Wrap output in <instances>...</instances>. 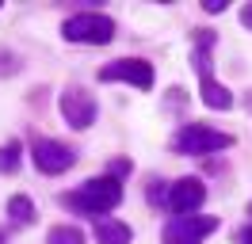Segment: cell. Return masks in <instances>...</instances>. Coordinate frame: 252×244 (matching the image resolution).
<instances>
[{
  "label": "cell",
  "instance_id": "1",
  "mask_svg": "<svg viewBox=\"0 0 252 244\" xmlns=\"http://www.w3.org/2000/svg\"><path fill=\"white\" fill-rule=\"evenodd\" d=\"M119 202H123V183L115 180V176L88 180V183H80L77 191H69V195H65V206L88 214V217H103V214L115 210Z\"/></svg>",
  "mask_w": 252,
  "mask_h": 244
},
{
  "label": "cell",
  "instance_id": "2",
  "mask_svg": "<svg viewBox=\"0 0 252 244\" xmlns=\"http://www.w3.org/2000/svg\"><path fill=\"white\" fill-rule=\"evenodd\" d=\"M233 137L221 134V130H210L203 122H188L180 126V134L172 137V149L176 152H188V156H203V152H218V149H229Z\"/></svg>",
  "mask_w": 252,
  "mask_h": 244
},
{
  "label": "cell",
  "instance_id": "3",
  "mask_svg": "<svg viewBox=\"0 0 252 244\" xmlns=\"http://www.w3.org/2000/svg\"><path fill=\"white\" fill-rule=\"evenodd\" d=\"M62 34L69 42H88V46H107L115 38V23L99 12H80L62 23Z\"/></svg>",
  "mask_w": 252,
  "mask_h": 244
},
{
  "label": "cell",
  "instance_id": "4",
  "mask_svg": "<svg viewBox=\"0 0 252 244\" xmlns=\"http://www.w3.org/2000/svg\"><path fill=\"white\" fill-rule=\"evenodd\" d=\"M218 229V217L206 214H188V217H172L164 225V244H199L203 237H210Z\"/></svg>",
  "mask_w": 252,
  "mask_h": 244
},
{
  "label": "cell",
  "instance_id": "5",
  "mask_svg": "<svg viewBox=\"0 0 252 244\" xmlns=\"http://www.w3.org/2000/svg\"><path fill=\"white\" fill-rule=\"evenodd\" d=\"M99 80H126V84H134V88H149L153 84V65L142 58H119L111 61V65H103L99 69Z\"/></svg>",
  "mask_w": 252,
  "mask_h": 244
},
{
  "label": "cell",
  "instance_id": "6",
  "mask_svg": "<svg viewBox=\"0 0 252 244\" xmlns=\"http://www.w3.org/2000/svg\"><path fill=\"white\" fill-rule=\"evenodd\" d=\"M206 198V187L203 180H176L172 187H168V195H164V202H168V210L176 214V217H188V214H195L199 206H203Z\"/></svg>",
  "mask_w": 252,
  "mask_h": 244
},
{
  "label": "cell",
  "instance_id": "7",
  "mask_svg": "<svg viewBox=\"0 0 252 244\" xmlns=\"http://www.w3.org/2000/svg\"><path fill=\"white\" fill-rule=\"evenodd\" d=\"M34 164L42 168L46 176H58V172H65V168H73V160H77V152L69 149V145H62V141H50V137H34Z\"/></svg>",
  "mask_w": 252,
  "mask_h": 244
},
{
  "label": "cell",
  "instance_id": "8",
  "mask_svg": "<svg viewBox=\"0 0 252 244\" xmlns=\"http://www.w3.org/2000/svg\"><path fill=\"white\" fill-rule=\"evenodd\" d=\"M58 107H62L65 122H69L73 130H88V126H92V119H95V99H92L84 88H65Z\"/></svg>",
  "mask_w": 252,
  "mask_h": 244
},
{
  "label": "cell",
  "instance_id": "9",
  "mask_svg": "<svg viewBox=\"0 0 252 244\" xmlns=\"http://www.w3.org/2000/svg\"><path fill=\"white\" fill-rule=\"evenodd\" d=\"M95 237H99V244H130L134 241L130 225H126V221H115V217H99V221H95Z\"/></svg>",
  "mask_w": 252,
  "mask_h": 244
},
{
  "label": "cell",
  "instance_id": "10",
  "mask_svg": "<svg viewBox=\"0 0 252 244\" xmlns=\"http://www.w3.org/2000/svg\"><path fill=\"white\" fill-rule=\"evenodd\" d=\"M203 103L210 107V111H229V107H233V95L221 88L214 76H203Z\"/></svg>",
  "mask_w": 252,
  "mask_h": 244
},
{
  "label": "cell",
  "instance_id": "11",
  "mask_svg": "<svg viewBox=\"0 0 252 244\" xmlns=\"http://www.w3.org/2000/svg\"><path fill=\"white\" fill-rule=\"evenodd\" d=\"M8 214H12L16 225H31L34 221V202L27 195H16V198H8Z\"/></svg>",
  "mask_w": 252,
  "mask_h": 244
},
{
  "label": "cell",
  "instance_id": "12",
  "mask_svg": "<svg viewBox=\"0 0 252 244\" xmlns=\"http://www.w3.org/2000/svg\"><path fill=\"white\" fill-rule=\"evenodd\" d=\"M46 244H84V237H80L77 225H54L50 237H46Z\"/></svg>",
  "mask_w": 252,
  "mask_h": 244
},
{
  "label": "cell",
  "instance_id": "13",
  "mask_svg": "<svg viewBox=\"0 0 252 244\" xmlns=\"http://www.w3.org/2000/svg\"><path fill=\"white\" fill-rule=\"evenodd\" d=\"M19 168V141L0 145V172H16Z\"/></svg>",
  "mask_w": 252,
  "mask_h": 244
},
{
  "label": "cell",
  "instance_id": "14",
  "mask_svg": "<svg viewBox=\"0 0 252 244\" xmlns=\"http://www.w3.org/2000/svg\"><path fill=\"white\" fill-rule=\"evenodd\" d=\"M203 12H210V15L225 12V0H203Z\"/></svg>",
  "mask_w": 252,
  "mask_h": 244
},
{
  "label": "cell",
  "instance_id": "15",
  "mask_svg": "<svg viewBox=\"0 0 252 244\" xmlns=\"http://www.w3.org/2000/svg\"><path fill=\"white\" fill-rule=\"evenodd\" d=\"M111 176H115V180H119V176H130V160H115V164H111Z\"/></svg>",
  "mask_w": 252,
  "mask_h": 244
},
{
  "label": "cell",
  "instance_id": "16",
  "mask_svg": "<svg viewBox=\"0 0 252 244\" xmlns=\"http://www.w3.org/2000/svg\"><path fill=\"white\" fill-rule=\"evenodd\" d=\"M241 23L252 30V4H245V12H241Z\"/></svg>",
  "mask_w": 252,
  "mask_h": 244
},
{
  "label": "cell",
  "instance_id": "17",
  "mask_svg": "<svg viewBox=\"0 0 252 244\" xmlns=\"http://www.w3.org/2000/svg\"><path fill=\"white\" fill-rule=\"evenodd\" d=\"M241 244H252V225H245V229H241Z\"/></svg>",
  "mask_w": 252,
  "mask_h": 244
},
{
  "label": "cell",
  "instance_id": "18",
  "mask_svg": "<svg viewBox=\"0 0 252 244\" xmlns=\"http://www.w3.org/2000/svg\"><path fill=\"white\" fill-rule=\"evenodd\" d=\"M0 244H4V237H0Z\"/></svg>",
  "mask_w": 252,
  "mask_h": 244
}]
</instances>
